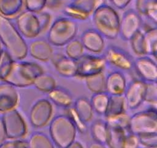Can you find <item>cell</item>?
I'll use <instances>...</instances> for the list:
<instances>
[{
    "label": "cell",
    "instance_id": "obj_39",
    "mask_svg": "<svg viewBox=\"0 0 157 148\" xmlns=\"http://www.w3.org/2000/svg\"><path fill=\"white\" fill-rule=\"evenodd\" d=\"M48 0H24L26 10L34 12H40L47 6Z\"/></svg>",
    "mask_w": 157,
    "mask_h": 148
},
{
    "label": "cell",
    "instance_id": "obj_17",
    "mask_svg": "<svg viewBox=\"0 0 157 148\" xmlns=\"http://www.w3.org/2000/svg\"><path fill=\"white\" fill-rule=\"evenodd\" d=\"M28 53L38 61H50L54 54L52 45L44 39H35L29 43L28 46Z\"/></svg>",
    "mask_w": 157,
    "mask_h": 148
},
{
    "label": "cell",
    "instance_id": "obj_25",
    "mask_svg": "<svg viewBox=\"0 0 157 148\" xmlns=\"http://www.w3.org/2000/svg\"><path fill=\"white\" fill-rule=\"evenodd\" d=\"M73 106L78 113V115L80 116V117L86 123L91 121L94 112V109L92 108L91 104H90V100L87 97H78L76 100H75Z\"/></svg>",
    "mask_w": 157,
    "mask_h": 148
},
{
    "label": "cell",
    "instance_id": "obj_15",
    "mask_svg": "<svg viewBox=\"0 0 157 148\" xmlns=\"http://www.w3.org/2000/svg\"><path fill=\"white\" fill-rule=\"evenodd\" d=\"M133 69L146 83L156 82L157 66L156 60L147 56H139L133 60Z\"/></svg>",
    "mask_w": 157,
    "mask_h": 148
},
{
    "label": "cell",
    "instance_id": "obj_34",
    "mask_svg": "<svg viewBox=\"0 0 157 148\" xmlns=\"http://www.w3.org/2000/svg\"><path fill=\"white\" fill-rule=\"evenodd\" d=\"M65 55L74 60H78L84 55V48L81 40L74 39L65 45Z\"/></svg>",
    "mask_w": 157,
    "mask_h": 148
},
{
    "label": "cell",
    "instance_id": "obj_16",
    "mask_svg": "<svg viewBox=\"0 0 157 148\" xmlns=\"http://www.w3.org/2000/svg\"><path fill=\"white\" fill-rule=\"evenodd\" d=\"M20 96L16 87L6 82L0 83V113L16 109L19 104Z\"/></svg>",
    "mask_w": 157,
    "mask_h": 148
},
{
    "label": "cell",
    "instance_id": "obj_9",
    "mask_svg": "<svg viewBox=\"0 0 157 148\" xmlns=\"http://www.w3.org/2000/svg\"><path fill=\"white\" fill-rule=\"evenodd\" d=\"M105 0H73L64 7V12L74 20H87Z\"/></svg>",
    "mask_w": 157,
    "mask_h": 148
},
{
    "label": "cell",
    "instance_id": "obj_24",
    "mask_svg": "<svg viewBox=\"0 0 157 148\" xmlns=\"http://www.w3.org/2000/svg\"><path fill=\"white\" fill-rule=\"evenodd\" d=\"M127 108V104H126L124 95L110 96L108 106L104 114V117L107 118V117H114V116L124 113H126Z\"/></svg>",
    "mask_w": 157,
    "mask_h": 148
},
{
    "label": "cell",
    "instance_id": "obj_40",
    "mask_svg": "<svg viewBox=\"0 0 157 148\" xmlns=\"http://www.w3.org/2000/svg\"><path fill=\"white\" fill-rule=\"evenodd\" d=\"M140 144L145 148L157 147V134H147L138 136Z\"/></svg>",
    "mask_w": 157,
    "mask_h": 148
},
{
    "label": "cell",
    "instance_id": "obj_36",
    "mask_svg": "<svg viewBox=\"0 0 157 148\" xmlns=\"http://www.w3.org/2000/svg\"><path fill=\"white\" fill-rule=\"evenodd\" d=\"M65 109V115L71 120V121L73 123L75 126L76 127L77 131H78L81 134H86L87 131V125L82 119L80 117L77 111L74 108V106L67 108Z\"/></svg>",
    "mask_w": 157,
    "mask_h": 148
},
{
    "label": "cell",
    "instance_id": "obj_14",
    "mask_svg": "<svg viewBox=\"0 0 157 148\" xmlns=\"http://www.w3.org/2000/svg\"><path fill=\"white\" fill-rule=\"evenodd\" d=\"M146 82L142 80H134L127 86L124 93L127 107L136 109L142 105L145 97Z\"/></svg>",
    "mask_w": 157,
    "mask_h": 148
},
{
    "label": "cell",
    "instance_id": "obj_44",
    "mask_svg": "<svg viewBox=\"0 0 157 148\" xmlns=\"http://www.w3.org/2000/svg\"><path fill=\"white\" fill-rule=\"evenodd\" d=\"M6 139H7V137H6L4 124H3L2 117H0V144H2L4 141H6Z\"/></svg>",
    "mask_w": 157,
    "mask_h": 148
},
{
    "label": "cell",
    "instance_id": "obj_28",
    "mask_svg": "<svg viewBox=\"0 0 157 148\" xmlns=\"http://www.w3.org/2000/svg\"><path fill=\"white\" fill-rule=\"evenodd\" d=\"M87 89L93 93L106 92V76L104 72L84 78Z\"/></svg>",
    "mask_w": 157,
    "mask_h": 148
},
{
    "label": "cell",
    "instance_id": "obj_33",
    "mask_svg": "<svg viewBox=\"0 0 157 148\" xmlns=\"http://www.w3.org/2000/svg\"><path fill=\"white\" fill-rule=\"evenodd\" d=\"M15 61V60H13V58L6 49H2L0 52V80L1 81H5L10 72L12 65Z\"/></svg>",
    "mask_w": 157,
    "mask_h": 148
},
{
    "label": "cell",
    "instance_id": "obj_41",
    "mask_svg": "<svg viewBox=\"0 0 157 148\" xmlns=\"http://www.w3.org/2000/svg\"><path fill=\"white\" fill-rule=\"evenodd\" d=\"M0 148H29V146L26 140L21 139L6 140L0 144Z\"/></svg>",
    "mask_w": 157,
    "mask_h": 148
},
{
    "label": "cell",
    "instance_id": "obj_7",
    "mask_svg": "<svg viewBox=\"0 0 157 148\" xmlns=\"http://www.w3.org/2000/svg\"><path fill=\"white\" fill-rule=\"evenodd\" d=\"M128 132L140 136L157 134V112L156 107L139 111L131 117L129 121Z\"/></svg>",
    "mask_w": 157,
    "mask_h": 148
},
{
    "label": "cell",
    "instance_id": "obj_37",
    "mask_svg": "<svg viewBox=\"0 0 157 148\" xmlns=\"http://www.w3.org/2000/svg\"><path fill=\"white\" fill-rule=\"evenodd\" d=\"M129 121H130V116L127 113L105 118V122L109 127L121 128L127 131H128Z\"/></svg>",
    "mask_w": 157,
    "mask_h": 148
},
{
    "label": "cell",
    "instance_id": "obj_2",
    "mask_svg": "<svg viewBox=\"0 0 157 148\" xmlns=\"http://www.w3.org/2000/svg\"><path fill=\"white\" fill-rule=\"evenodd\" d=\"M51 18L50 14L46 12L23 11L15 17V26L23 37L35 39L48 29Z\"/></svg>",
    "mask_w": 157,
    "mask_h": 148
},
{
    "label": "cell",
    "instance_id": "obj_8",
    "mask_svg": "<svg viewBox=\"0 0 157 148\" xmlns=\"http://www.w3.org/2000/svg\"><path fill=\"white\" fill-rule=\"evenodd\" d=\"M1 117L7 139L21 140L27 135V123L21 113L16 109L4 113Z\"/></svg>",
    "mask_w": 157,
    "mask_h": 148
},
{
    "label": "cell",
    "instance_id": "obj_43",
    "mask_svg": "<svg viewBox=\"0 0 157 148\" xmlns=\"http://www.w3.org/2000/svg\"><path fill=\"white\" fill-rule=\"evenodd\" d=\"M132 0H110V3L118 9H124L131 2Z\"/></svg>",
    "mask_w": 157,
    "mask_h": 148
},
{
    "label": "cell",
    "instance_id": "obj_48",
    "mask_svg": "<svg viewBox=\"0 0 157 148\" xmlns=\"http://www.w3.org/2000/svg\"><path fill=\"white\" fill-rule=\"evenodd\" d=\"M144 148H145V147H144Z\"/></svg>",
    "mask_w": 157,
    "mask_h": 148
},
{
    "label": "cell",
    "instance_id": "obj_22",
    "mask_svg": "<svg viewBox=\"0 0 157 148\" xmlns=\"http://www.w3.org/2000/svg\"><path fill=\"white\" fill-rule=\"evenodd\" d=\"M136 11L151 23H157V0H136Z\"/></svg>",
    "mask_w": 157,
    "mask_h": 148
},
{
    "label": "cell",
    "instance_id": "obj_23",
    "mask_svg": "<svg viewBox=\"0 0 157 148\" xmlns=\"http://www.w3.org/2000/svg\"><path fill=\"white\" fill-rule=\"evenodd\" d=\"M24 6V0H0V15L9 19L15 18Z\"/></svg>",
    "mask_w": 157,
    "mask_h": 148
},
{
    "label": "cell",
    "instance_id": "obj_46",
    "mask_svg": "<svg viewBox=\"0 0 157 148\" xmlns=\"http://www.w3.org/2000/svg\"><path fill=\"white\" fill-rule=\"evenodd\" d=\"M66 148H84V146H83L82 143H81V142L75 140V141L72 142V143Z\"/></svg>",
    "mask_w": 157,
    "mask_h": 148
},
{
    "label": "cell",
    "instance_id": "obj_12",
    "mask_svg": "<svg viewBox=\"0 0 157 148\" xmlns=\"http://www.w3.org/2000/svg\"><path fill=\"white\" fill-rule=\"evenodd\" d=\"M143 20L136 11L129 9L122 15L120 22L119 35L126 41H129L136 32L141 30Z\"/></svg>",
    "mask_w": 157,
    "mask_h": 148
},
{
    "label": "cell",
    "instance_id": "obj_38",
    "mask_svg": "<svg viewBox=\"0 0 157 148\" xmlns=\"http://www.w3.org/2000/svg\"><path fill=\"white\" fill-rule=\"evenodd\" d=\"M144 102L152 105V107H156L157 104L156 82H150V83H146Z\"/></svg>",
    "mask_w": 157,
    "mask_h": 148
},
{
    "label": "cell",
    "instance_id": "obj_45",
    "mask_svg": "<svg viewBox=\"0 0 157 148\" xmlns=\"http://www.w3.org/2000/svg\"><path fill=\"white\" fill-rule=\"evenodd\" d=\"M88 148H107L104 143H98V142L94 141L91 143H90L88 146Z\"/></svg>",
    "mask_w": 157,
    "mask_h": 148
},
{
    "label": "cell",
    "instance_id": "obj_5",
    "mask_svg": "<svg viewBox=\"0 0 157 148\" xmlns=\"http://www.w3.org/2000/svg\"><path fill=\"white\" fill-rule=\"evenodd\" d=\"M49 123L50 137L58 148H66L75 141L78 131L65 114L56 116Z\"/></svg>",
    "mask_w": 157,
    "mask_h": 148
},
{
    "label": "cell",
    "instance_id": "obj_13",
    "mask_svg": "<svg viewBox=\"0 0 157 148\" xmlns=\"http://www.w3.org/2000/svg\"><path fill=\"white\" fill-rule=\"evenodd\" d=\"M103 56L107 64L120 70L130 71L133 69V60L132 57L119 47L109 46Z\"/></svg>",
    "mask_w": 157,
    "mask_h": 148
},
{
    "label": "cell",
    "instance_id": "obj_1",
    "mask_svg": "<svg viewBox=\"0 0 157 148\" xmlns=\"http://www.w3.org/2000/svg\"><path fill=\"white\" fill-rule=\"evenodd\" d=\"M0 42L15 61L28 55V44L24 37L9 18L0 15Z\"/></svg>",
    "mask_w": 157,
    "mask_h": 148
},
{
    "label": "cell",
    "instance_id": "obj_26",
    "mask_svg": "<svg viewBox=\"0 0 157 148\" xmlns=\"http://www.w3.org/2000/svg\"><path fill=\"white\" fill-rule=\"evenodd\" d=\"M127 131L121 128L108 126V136L106 144L109 148H124Z\"/></svg>",
    "mask_w": 157,
    "mask_h": 148
},
{
    "label": "cell",
    "instance_id": "obj_35",
    "mask_svg": "<svg viewBox=\"0 0 157 148\" xmlns=\"http://www.w3.org/2000/svg\"><path fill=\"white\" fill-rule=\"evenodd\" d=\"M129 41L130 43V47L135 55L138 56H147L145 43H144V32L142 30H140L139 32H136Z\"/></svg>",
    "mask_w": 157,
    "mask_h": 148
},
{
    "label": "cell",
    "instance_id": "obj_18",
    "mask_svg": "<svg viewBox=\"0 0 157 148\" xmlns=\"http://www.w3.org/2000/svg\"><path fill=\"white\" fill-rule=\"evenodd\" d=\"M52 65L60 76L66 78L75 77L77 75V61L61 53L53 54L51 59Z\"/></svg>",
    "mask_w": 157,
    "mask_h": 148
},
{
    "label": "cell",
    "instance_id": "obj_11",
    "mask_svg": "<svg viewBox=\"0 0 157 148\" xmlns=\"http://www.w3.org/2000/svg\"><path fill=\"white\" fill-rule=\"evenodd\" d=\"M77 61V77L84 79L90 76L103 72L107 63L102 56L83 55Z\"/></svg>",
    "mask_w": 157,
    "mask_h": 148
},
{
    "label": "cell",
    "instance_id": "obj_42",
    "mask_svg": "<svg viewBox=\"0 0 157 148\" xmlns=\"http://www.w3.org/2000/svg\"><path fill=\"white\" fill-rule=\"evenodd\" d=\"M140 145L138 136L130 132L127 133L124 142V148H139Z\"/></svg>",
    "mask_w": 157,
    "mask_h": 148
},
{
    "label": "cell",
    "instance_id": "obj_47",
    "mask_svg": "<svg viewBox=\"0 0 157 148\" xmlns=\"http://www.w3.org/2000/svg\"><path fill=\"white\" fill-rule=\"evenodd\" d=\"M2 49V45L1 42H0V52H1Z\"/></svg>",
    "mask_w": 157,
    "mask_h": 148
},
{
    "label": "cell",
    "instance_id": "obj_31",
    "mask_svg": "<svg viewBox=\"0 0 157 148\" xmlns=\"http://www.w3.org/2000/svg\"><path fill=\"white\" fill-rule=\"evenodd\" d=\"M33 86L38 90L44 93H48L54 88L56 87L57 83L55 79L52 75L44 72L35 78V80H34Z\"/></svg>",
    "mask_w": 157,
    "mask_h": 148
},
{
    "label": "cell",
    "instance_id": "obj_6",
    "mask_svg": "<svg viewBox=\"0 0 157 148\" xmlns=\"http://www.w3.org/2000/svg\"><path fill=\"white\" fill-rule=\"evenodd\" d=\"M78 31L76 21L68 17H61L53 22L48 31V41L52 46H64L75 38Z\"/></svg>",
    "mask_w": 157,
    "mask_h": 148
},
{
    "label": "cell",
    "instance_id": "obj_3",
    "mask_svg": "<svg viewBox=\"0 0 157 148\" xmlns=\"http://www.w3.org/2000/svg\"><path fill=\"white\" fill-rule=\"evenodd\" d=\"M91 16L94 29L104 38L108 39L117 38L121 18L115 8L104 3L94 11Z\"/></svg>",
    "mask_w": 157,
    "mask_h": 148
},
{
    "label": "cell",
    "instance_id": "obj_10",
    "mask_svg": "<svg viewBox=\"0 0 157 148\" xmlns=\"http://www.w3.org/2000/svg\"><path fill=\"white\" fill-rule=\"evenodd\" d=\"M53 113V105L50 100L45 98L39 99L31 108L29 121L35 128L44 127L52 120Z\"/></svg>",
    "mask_w": 157,
    "mask_h": 148
},
{
    "label": "cell",
    "instance_id": "obj_27",
    "mask_svg": "<svg viewBox=\"0 0 157 148\" xmlns=\"http://www.w3.org/2000/svg\"><path fill=\"white\" fill-rule=\"evenodd\" d=\"M90 134L94 140L106 144L108 136V126L105 120H97L90 126Z\"/></svg>",
    "mask_w": 157,
    "mask_h": 148
},
{
    "label": "cell",
    "instance_id": "obj_29",
    "mask_svg": "<svg viewBox=\"0 0 157 148\" xmlns=\"http://www.w3.org/2000/svg\"><path fill=\"white\" fill-rule=\"evenodd\" d=\"M29 148H55L51 137L42 132H35L28 140Z\"/></svg>",
    "mask_w": 157,
    "mask_h": 148
},
{
    "label": "cell",
    "instance_id": "obj_4",
    "mask_svg": "<svg viewBox=\"0 0 157 148\" xmlns=\"http://www.w3.org/2000/svg\"><path fill=\"white\" fill-rule=\"evenodd\" d=\"M43 72L42 66L35 62L15 61L4 82L16 88L28 87L32 86L35 78Z\"/></svg>",
    "mask_w": 157,
    "mask_h": 148
},
{
    "label": "cell",
    "instance_id": "obj_20",
    "mask_svg": "<svg viewBox=\"0 0 157 148\" xmlns=\"http://www.w3.org/2000/svg\"><path fill=\"white\" fill-rule=\"evenodd\" d=\"M127 83L121 71H113L106 76V92L110 96L124 95Z\"/></svg>",
    "mask_w": 157,
    "mask_h": 148
},
{
    "label": "cell",
    "instance_id": "obj_21",
    "mask_svg": "<svg viewBox=\"0 0 157 148\" xmlns=\"http://www.w3.org/2000/svg\"><path fill=\"white\" fill-rule=\"evenodd\" d=\"M48 97L51 103L64 109L73 106L75 100L70 91L61 86H56L48 92Z\"/></svg>",
    "mask_w": 157,
    "mask_h": 148
},
{
    "label": "cell",
    "instance_id": "obj_19",
    "mask_svg": "<svg viewBox=\"0 0 157 148\" xmlns=\"http://www.w3.org/2000/svg\"><path fill=\"white\" fill-rule=\"evenodd\" d=\"M81 42L84 49L94 54L101 53L105 47L104 38L94 29L84 31L81 36Z\"/></svg>",
    "mask_w": 157,
    "mask_h": 148
},
{
    "label": "cell",
    "instance_id": "obj_30",
    "mask_svg": "<svg viewBox=\"0 0 157 148\" xmlns=\"http://www.w3.org/2000/svg\"><path fill=\"white\" fill-rule=\"evenodd\" d=\"M144 32V31H143ZM144 43L147 55L156 57L157 55V29L156 26L149 28L144 32Z\"/></svg>",
    "mask_w": 157,
    "mask_h": 148
},
{
    "label": "cell",
    "instance_id": "obj_32",
    "mask_svg": "<svg viewBox=\"0 0 157 148\" xmlns=\"http://www.w3.org/2000/svg\"><path fill=\"white\" fill-rule=\"evenodd\" d=\"M109 98L110 95L106 92L94 93L90 100L94 112L99 115L104 116L108 106Z\"/></svg>",
    "mask_w": 157,
    "mask_h": 148
}]
</instances>
